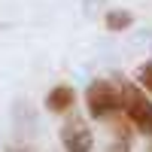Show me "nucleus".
Masks as SVG:
<instances>
[{"mask_svg": "<svg viewBox=\"0 0 152 152\" xmlns=\"http://www.w3.org/2000/svg\"><path fill=\"white\" fill-rule=\"evenodd\" d=\"M119 100H122V113L137 131L143 134H152V100L143 94L140 85L134 82H125L119 88Z\"/></svg>", "mask_w": 152, "mask_h": 152, "instance_id": "obj_1", "label": "nucleus"}, {"mask_svg": "<svg viewBox=\"0 0 152 152\" xmlns=\"http://www.w3.org/2000/svg\"><path fill=\"white\" fill-rule=\"evenodd\" d=\"M85 107L94 119H110L122 110V100H119V88L113 85L110 79H94L85 91Z\"/></svg>", "mask_w": 152, "mask_h": 152, "instance_id": "obj_2", "label": "nucleus"}, {"mask_svg": "<svg viewBox=\"0 0 152 152\" xmlns=\"http://www.w3.org/2000/svg\"><path fill=\"white\" fill-rule=\"evenodd\" d=\"M61 143H64L67 152H91L94 134H91V128L85 125V119L73 116V119L64 122V128H61Z\"/></svg>", "mask_w": 152, "mask_h": 152, "instance_id": "obj_3", "label": "nucleus"}, {"mask_svg": "<svg viewBox=\"0 0 152 152\" xmlns=\"http://www.w3.org/2000/svg\"><path fill=\"white\" fill-rule=\"evenodd\" d=\"M76 104V91L70 85H55L52 91L46 94V110L49 113H67Z\"/></svg>", "mask_w": 152, "mask_h": 152, "instance_id": "obj_4", "label": "nucleus"}, {"mask_svg": "<svg viewBox=\"0 0 152 152\" xmlns=\"http://www.w3.org/2000/svg\"><path fill=\"white\" fill-rule=\"evenodd\" d=\"M134 24V15L128 9H110L107 12V28L113 31V34H119V31H128Z\"/></svg>", "mask_w": 152, "mask_h": 152, "instance_id": "obj_5", "label": "nucleus"}, {"mask_svg": "<svg viewBox=\"0 0 152 152\" xmlns=\"http://www.w3.org/2000/svg\"><path fill=\"white\" fill-rule=\"evenodd\" d=\"M137 79H140V88H143V91L152 94V61H146V64L137 70Z\"/></svg>", "mask_w": 152, "mask_h": 152, "instance_id": "obj_6", "label": "nucleus"}, {"mask_svg": "<svg viewBox=\"0 0 152 152\" xmlns=\"http://www.w3.org/2000/svg\"><path fill=\"white\" fill-rule=\"evenodd\" d=\"M110 152H128V137H119L116 143H110Z\"/></svg>", "mask_w": 152, "mask_h": 152, "instance_id": "obj_7", "label": "nucleus"}, {"mask_svg": "<svg viewBox=\"0 0 152 152\" xmlns=\"http://www.w3.org/2000/svg\"><path fill=\"white\" fill-rule=\"evenodd\" d=\"M9 152H28V149H9Z\"/></svg>", "mask_w": 152, "mask_h": 152, "instance_id": "obj_8", "label": "nucleus"}]
</instances>
